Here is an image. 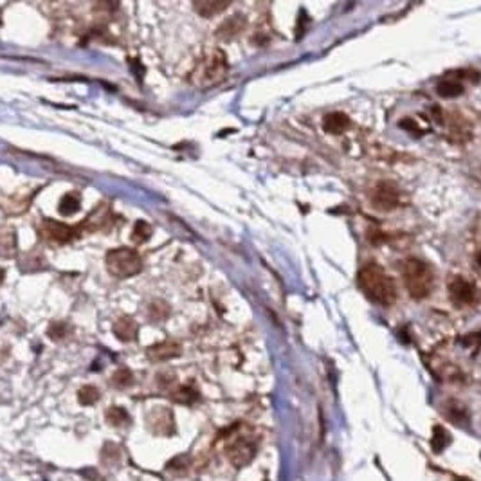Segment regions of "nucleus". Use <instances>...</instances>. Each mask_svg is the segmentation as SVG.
I'll list each match as a JSON object with an SVG mask.
<instances>
[{
    "label": "nucleus",
    "instance_id": "f257e3e1",
    "mask_svg": "<svg viewBox=\"0 0 481 481\" xmlns=\"http://www.w3.org/2000/svg\"><path fill=\"white\" fill-rule=\"evenodd\" d=\"M359 287L377 305L390 306L396 300L395 283L377 263H368L359 271Z\"/></svg>",
    "mask_w": 481,
    "mask_h": 481
},
{
    "label": "nucleus",
    "instance_id": "f03ea898",
    "mask_svg": "<svg viewBox=\"0 0 481 481\" xmlns=\"http://www.w3.org/2000/svg\"><path fill=\"white\" fill-rule=\"evenodd\" d=\"M256 451L258 438L251 429L243 427V425H236L231 429V433L225 440V454L234 467L240 469L249 465L256 456Z\"/></svg>",
    "mask_w": 481,
    "mask_h": 481
},
{
    "label": "nucleus",
    "instance_id": "7ed1b4c3",
    "mask_svg": "<svg viewBox=\"0 0 481 481\" xmlns=\"http://www.w3.org/2000/svg\"><path fill=\"white\" fill-rule=\"evenodd\" d=\"M402 274H404L405 289L414 300H424L431 294L434 287V272L424 260H418V258L405 260Z\"/></svg>",
    "mask_w": 481,
    "mask_h": 481
},
{
    "label": "nucleus",
    "instance_id": "20e7f679",
    "mask_svg": "<svg viewBox=\"0 0 481 481\" xmlns=\"http://www.w3.org/2000/svg\"><path fill=\"white\" fill-rule=\"evenodd\" d=\"M229 65L227 56L222 51H213L208 56H204L201 62L197 63L195 71H193V83L201 89H211V87L219 85L220 81H224L227 76Z\"/></svg>",
    "mask_w": 481,
    "mask_h": 481
},
{
    "label": "nucleus",
    "instance_id": "39448f33",
    "mask_svg": "<svg viewBox=\"0 0 481 481\" xmlns=\"http://www.w3.org/2000/svg\"><path fill=\"white\" fill-rule=\"evenodd\" d=\"M107 269L114 278H132L143 269V258L134 249H114L107 254Z\"/></svg>",
    "mask_w": 481,
    "mask_h": 481
},
{
    "label": "nucleus",
    "instance_id": "423d86ee",
    "mask_svg": "<svg viewBox=\"0 0 481 481\" xmlns=\"http://www.w3.org/2000/svg\"><path fill=\"white\" fill-rule=\"evenodd\" d=\"M402 201H404V199H402V191L390 181L379 182L372 193V202L377 210H382V211L396 210L399 205L404 204Z\"/></svg>",
    "mask_w": 481,
    "mask_h": 481
},
{
    "label": "nucleus",
    "instance_id": "0eeeda50",
    "mask_svg": "<svg viewBox=\"0 0 481 481\" xmlns=\"http://www.w3.org/2000/svg\"><path fill=\"white\" fill-rule=\"evenodd\" d=\"M447 289L449 298L456 306H469L476 301V289L465 278L454 276L453 280H449Z\"/></svg>",
    "mask_w": 481,
    "mask_h": 481
},
{
    "label": "nucleus",
    "instance_id": "6e6552de",
    "mask_svg": "<svg viewBox=\"0 0 481 481\" xmlns=\"http://www.w3.org/2000/svg\"><path fill=\"white\" fill-rule=\"evenodd\" d=\"M40 231L45 238L58 243H67L74 238V229L71 225L63 224V222H54V220H43Z\"/></svg>",
    "mask_w": 481,
    "mask_h": 481
},
{
    "label": "nucleus",
    "instance_id": "1a4fd4ad",
    "mask_svg": "<svg viewBox=\"0 0 481 481\" xmlns=\"http://www.w3.org/2000/svg\"><path fill=\"white\" fill-rule=\"evenodd\" d=\"M150 427L155 434L161 436H170L175 431L173 424V414L168 410H157L150 414Z\"/></svg>",
    "mask_w": 481,
    "mask_h": 481
},
{
    "label": "nucleus",
    "instance_id": "9d476101",
    "mask_svg": "<svg viewBox=\"0 0 481 481\" xmlns=\"http://www.w3.org/2000/svg\"><path fill=\"white\" fill-rule=\"evenodd\" d=\"M445 123H447L449 128V139H453L456 143L469 141V137H471V126L467 124V121L458 118L456 114H447Z\"/></svg>",
    "mask_w": 481,
    "mask_h": 481
},
{
    "label": "nucleus",
    "instance_id": "9b49d317",
    "mask_svg": "<svg viewBox=\"0 0 481 481\" xmlns=\"http://www.w3.org/2000/svg\"><path fill=\"white\" fill-rule=\"evenodd\" d=\"M146 355L152 359L153 362L168 361V359H173L177 355H181V346L172 341H164V343L153 344V346L148 348Z\"/></svg>",
    "mask_w": 481,
    "mask_h": 481
},
{
    "label": "nucleus",
    "instance_id": "f8f14e48",
    "mask_svg": "<svg viewBox=\"0 0 481 481\" xmlns=\"http://www.w3.org/2000/svg\"><path fill=\"white\" fill-rule=\"evenodd\" d=\"M114 335L121 341H134L137 337V323H135L132 317H120V320L114 323Z\"/></svg>",
    "mask_w": 481,
    "mask_h": 481
},
{
    "label": "nucleus",
    "instance_id": "ddd939ff",
    "mask_svg": "<svg viewBox=\"0 0 481 481\" xmlns=\"http://www.w3.org/2000/svg\"><path fill=\"white\" fill-rule=\"evenodd\" d=\"M348 126H350V120L343 112H332V114L324 115L323 128L328 134H343Z\"/></svg>",
    "mask_w": 481,
    "mask_h": 481
},
{
    "label": "nucleus",
    "instance_id": "4468645a",
    "mask_svg": "<svg viewBox=\"0 0 481 481\" xmlns=\"http://www.w3.org/2000/svg\"><path fill=\"white\" fill-rule=\"evenodd\" d=\"M229 8V2H214V0H202V2H195V10L202 14V16H213V14L220 13Z\"/></svg>",
    "mask_w": 481,
    "mask_h": 481
},
{
    "label": "nucleus",
    "instance_id": "2eb2a0df",
    "mask_svg": "<svg viewBox=\"0 0 481 481\" xmlns=\"http://www.w3.org/2000/svg\"><path fill=\"white\" fill-rule=\"evenodd\" d=\"M436 92H438L442 98H454V96L462 94L463 87L460 81L443 80V81H440L438 87H436Z\"/></svg>",
    "mask_w": 481,
    "mask_h": 481
},
{
    "label": "nucleus",
    "instance_id": "dca6fc26",
    "mask_svg": "<svg viewBox=\"0 0 481 481\" xmlns=\"http://www.w3.org/2000/svg\"><path fill=\"white\" fill-rule=\"evenodd\" d=\"M58 210H60L62 214H65V216L76 213V211L80 210V197H78L76 193H67L65 197H62V201L58 204Z\"/></svg>",
    "mask_w": 481,
    "mask_h": 481
},
{
    "label": "nucleus",
    "instance_id": "f3484780",
    "mask_svg": "<svg viewBox=\"0 0 481 481\" xmlns=\"http://www.w3.org/2000/svg\"><path fill=\"white\" fill-rule=\"evenodd\" d=\"M150 236H152V225L148 224V222H144V220L135 222L134 231H132V238H134L137 243H143L146 242Z\"/></svg>",
    "mask_w": 481,
    "mask_h": 481
},
{
    "label": "nucleus",
    "instance_id": "a211bd4d",
    "mask_svg": "<svg viewBox=\"0 0 481 481\" xmlns=\"http://www.w3.org/2000/svg\"><path fill=\"white\" fill-rule=\"evenodd\" d=\"M107 420H109L112 425H124L128 424V413L123 410V407H118V405H114V407H110L109 411H107Z\"/></svg>",
    "mask_w": 481,
    "mask_h": 481
},
{
    "label": "nucleus",
    "instance_id": "6ab92c4d",
    "mask_svg": "<svg viewBox=\"0 0 481 481\" xmlns=\"http://www.w3.org/2000/svg\"><path fill=\"white\" fill-rule=\"evenodd\" d=\"M172 399L175 402H181V404H191V402L199 399V395H197L195 390L184 386V388H179V390L172 395Z\"/></svg>",
    "mask_w": 481,
    "mask_h": 481
},
{
    "label": "nucleus",
    "instance_id": "aec40b11",
    "mask_svg": "<svg viewBox=\"0 0 481 481\" xmlns=\"http://www.w3.org/2000/svg\"><path fill=\"white\" fill-rule=\"evenodd\" d=\"M78 399H80V402L83 405H91L100 399V391L96 390L94 386H83L80 390V393H78Z\"/></svg>",
    "mask_w": 481,
    "mask_h": 481
},
{
    "label": "nucleus",
    "instance_id": "412c9836",
    "mask_svg": "<svg viewBox=\"0 0 481 481\" xmlns=\"http://www.w3.org/2000/svg\"><path fill=\"white\" fill-rule=\"evenodd\" d=\"M112 382H114L115 386L126 388L128 384H132V373H130L128 370H120V372L114 373V377H112Z\"/></svg>",
    "mask_w": 481,
    "mask_h": 481
},
{
    "label": "nucleus",
    "instance_id": "4be33fe9",
    "mask_svg": "<svg viewBox=\"0 0 481 481\" xmlns=\"http://www.w3.org/2000/svg\"><path fill=\"white\" fill-rule=\"evenodd\" d=\"M447 443H449L447 433H445V431H443L442 427L434 429V438H433L434 449H436V451H442V449L445 447Z\"/></svg>",
    "mask_w": 481,
    "mask_h": 481
},
{
    "label": "nucleus",
    "instance_id": "5701e85b",
    "mask_svg": "<svg viewBox=\"0 0 481 481\" xmlns=\"http://www.w3.org/2000/svg\"><path fill=\"white\" fill-rule=\"evenodd\" d=\"M476 262H478V265H480V267H481V251H480V253H478V256H476Z\"/></svg>",
    "mask_w": 481,
    "mask_h": 481
}]
</instances>
